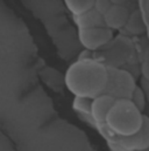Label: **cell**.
<instances>
[{
    "label": "cell",
    "instance_id": "cell-5",
    "mask_svg": "<svg viewBox=\"0 0 149 151\" xmlns=\"http://www.w3.org/2000/svg\"><path fill=\"white\" fill-rule=\"evenodd\" d=\"M109 67V82L105 94L113 99H131L138 86V77L131 70L119 67Z\"/></svg>",
    "mask_w": 149,
    "mask_h": 151
},
{
    "label": "cell",
    "instance_id": "cell-3",
    "mask_svg": "<svg viewBox=\"0 0 149 151\" xmlns=\"http://www.w3.org/2000/svg\"><path fill=\"white\" fill-rule=\"evenodd\" d=\"M143 117V111L131 99H114L105 116V125L113 135L128 137L141 130Z\"/></svg>",
    "mask_w": 149,
    "mask_h": 151
},
{
    "label": "cell",
    "instance_id": "cell-11",
    "mask_svg": "<svg viewBox=\"0 0 149 151\" xmlns=\"http://www.w3.org/2000/svg\"><path fill=\"white\" fill-rule=\"evenodd\" d=\"M140 56V78L149 82V40L145 37L138 38Z\"/></svg>",
    "mask_w": 149,
    "mask_h": 151
},
{
    "label": "cell",
    "instance_id": "cell-9",
    "mask_svg": "<svg viewBox=\"0 0 149 151\" xmlns=\"http://www.w3.org/2000/svg\"><path fill=\"white\" fill-rule=\"evenodd\" d=\"M72 109L77 116L86 123L89 127L94 129V122L92 116V100L86 97H74Z\"/></svg>",
    "mask_w": 149,
    "mask_h": 151
},
{
    "label": "cell",
    "instance_id": "cell-1",
    "mask_svg": "<svg viewBox=\"0 0 149 151\" xmlns=\"http://www.w3.org/2000/svg\"><path fill=\"white\" fill-rule=\"evenodd\" d=\"M109 67L100 60L83 50L78 59L65 70L64 83L74 97L96 99L106 91Z\"/></svg>",
    "mask_w": 149,
    "mask_h": 151
},
{
    "label": "cell",
    "instance_id": "cell-7",
    "mask_svg": "<svg viewBox=\"0 0 149 151\" xmlns=\"http://www.w3.org/2000/svg\"><path fill=\"white\" fill-rule=\"evenodd\" d=\"M135 8V7H134ZM132 7L126 6V5H119V4H113L111 7L107 9V12L103 15L104 17V22L105 25L111 28L114 32H119L127 22Z\"/></svg>",
    "mask_w": 149,
    "mask_h": 151
},
{
    "label": "cell",
    "instance_id": "cell-10",
    "mask_svg": "<svg viewBox=\"0 0 149 151\" xmlns=\"http://www.w3.org/2000/svg\"><path fill=\"white\" fill-rule=\"evenodd\" d=\"M74 21L76 27H77V29L105 25L104 17L96 8H92V9H90V11H87V12L80 14V15L74 17Z\"/></svg>",
    "mask_w": 149,
    "mask_h": 151
},
{
    "label": "cell",
    "instance_id": "cell-8",
    "mask_svg": "<svg viewBox=\"0 0 149 151\" xmlns=\"http://www.w3.org/2000/svg\"><path fill=\"white\" fill-rule=\"evenodd\" d=\"M118 33L133 39H138L146 35L147 28H146L143 18L141 15V12L139 11L138 7H135V8L132 9L131 15H129L126 25Z\"/></svg>",
    "mask_w": 149,
    "mask_h": 151
},
{
    "label": "cell",
    "instance_id": "cell-2",
    "mask_svg": "<svg viewBox=\"0 0 149 151\" xmlns=\"http://www.w3.org/2000/svg\"><path fill=\"white\" fill-rule=\"evenodd\" d=\"M89 54L103 61L106 66L126 68L131 70L136 77L140 76V56L138 39L129 38L118 33L104 48L97 52H89Z\"/></svg>",
    "mask_w": 149,
    "mask_h": 151
},
{
    "label": "cell",
    "instance_id": "cell-4",
    "mask_svg": "<svg viewBox=\"0 0 149 151\" xmlns=\"http://www.w3.org/2000/svg\"><path fill=\"white\" fill-rule=\"evenodd\" d=\"M94 130L105 139L111 151H146L149 149V116L145 115L141 130L128 137L113 135L105 125V119L94 123Z\"/></svg>",
    "mask_w": 149,
    "mask_h": 151
},
{
    "label": "cell",
    "instance_id": "cell-16",
    "mask_svg": "<svg viewBox=\"0 0 149 151\" xmlns=\"http://www.w3.org/2000/svg\"><path fill=\"white\" fill-rule=\"evenodd\" d=\"M113 4H119V5H126V6H129L132 8L136 7V4H138V0H111Z\"/></svg>",
    "mask_w": 149,
    "mask_h": 151
},
{
    "label": "cell",
    "instance_id": "cell-6",
    "mask_svg": "<svg viewBox=\"0 0 149 151\" xmlns=\"http://www.w3.org/2000/svg\"><path fill=\"white\" fill-rule=\"evenodd\" d=\"M114 33L115 32L109 28L106 25L77 29L79 43L84 49L89 52H97L104 48L114 38Z\"/></svg>",
    "mask_w": 149,
    "mask_h": 151
},
{
    "label": "cell",
    "instance_id": "cell-15",
    "mask_svg": "<svg viewBox=\"0 0 149 151\" xmlns=\"http://www.w3.org/2000/svg\"><path fill=\"white\" fill-rule=\"evenodd\" d=\"M112 5H113V2H112L111 0H96L94 8H96L101 15H104Z\"/></svg>",
    "mask_w": 149,
    "mask_h": 151
},
{
    "label": "cell",
    "instance_id": "cell-12",
    "mask_svg": "<svg viewBox=\"0 0 149 151\" xmlns=\"http://www.w3.org/2000/svg\"><path fill=\"white\" fill-rule=\"evenodd\" d=\"M67 9L72 14V17L80 15L92 8H94L96 0H63Z\"/></svg>",
    "mask_w": 149,
    "mask_h": 151
},
{
    "label": "cell",
    "instance_id": "cell-17",
    "mask_svg": "<svg viewBox=\"0 0 149 151\" xmlns=\"http://www.w3.org/2000/svg\"><path fill=\"white\" fill-rule=\"evenodd\" d=\"M140 86L142 87L145 94H146V97H147V103H149V82H147L146 80L143 78H140Z\"/></svg>",
    "mask_w": 149,
    "mask_h": 151
},
{
    "label": "cell",
    "instance_id": "cell-13",
    "mask_svg": "<svg viewBox=\"0 0 149 151\" xmlns=\"http://www.w3.org/2000/svg\"><path fill=\"white\" fill-rule=\"evenodd\" d=\"M131 100L135 103V106L139 109H141L142 111L145 110L146 104H147V97H146V94H145V91H143V89H142V87L140 84L136 86L135 90L133 91V94L131 96Z\"/></svg>",
    "mask_w": 149,
    "mask_h": 151
},
{
    "label": "cell",
    "instance_id": "cell-14",
    "mask_svg": "<svg viewBox=\"0 0 149 151\" xmlns=\"http://www.w3.org/2000/svg\"><path fill=\"white\" fill-rule=\"evenodd\" d=\"M136 7L139 8V11L141 12V15L143 18L146 28H147V33H146V38L149 40V0H138Z\"/></svg>",
    "mask_w": 149,
    "mask_h": 151
}]
</instances>
